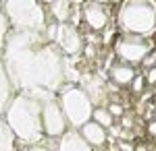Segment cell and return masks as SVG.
Returning a JSON list of instances; mask_svg holds the SVG:
<instances>
[{
  "label": "cell",
  "instance_id": "cell-1",
  "mask_svg": "<svg viewBox=\"0 0 156 151\" xmlns=\"http://www.w3.org/2000/svg\"><path fill=\"white\" fill-rule=\"evenodd\" d=\"M0 56L17 91L48 89L58 93L67 83V56L46 29H11Z\"/></svg>",
  "mask_w": 156,
  "mask_h": 151
},
{
  "label": "cell",
  "instance_id": "cell-2",
  "mask_svg": "<svg viewBox=\"0 0 156 151\" xmlns=\"http://www.w3.org/2000/svg\"><path fill=\"white\" fill-rule=\"evenodd\" d=\"M2 118L15 133L19 145L58 139L62 133L69 130V122L58 102V93L48 89L17 91Z\"/></svg>",
  "mask_w": 156,
  "mask_h": 151
},
{
  "label": "cell",
  "instance_id": "cell-3",
  "mask_svg": "<svg viewBox=\"0 0 156 151\" xmlns=\"http://www.w3.org/2000/svg\"><path fill=\"white\" fill-rule=\"evenodd\" d=\"M117 25L125 33L152 35L156 31V2L154 0H123L117 11Z\"/></svg>",
  "mask_w": 156,
  "mask_h": 151
},
{
  "label": "cell",
  "instance_id": "cell-4",
  "mask_svg": "<svg viewBox=\"0 0 156 151\" xmlns=\"http://www.w3.org/2000/svg\"><path fill=\"white\" fill-rule=\"evenodd\" d=\"M2 8L9 17L11 29L44 31L48 27L46 11L40 0H2Z\"/></svg>",
  "mask_w": 156,
  "mask_h": 151
},
{
  "label": "cell",
  "instance_id": "cell-5",
  "mask_svg": "<svg viewBox=\"0 0 156 151\" xmlns=\"http://www.w3.org/2000/svg\"><path fill=\"white\" fill-rule=\"evenodd\" d=\"M58 102H60L62 112H65V118L69 122V128L79 130L87 120H92V114H94L96 106L92 104V99L85 93L83 87H75V85L62 87L58 93Z\"/></svg>",
  "mask_w": 156,
  "mask_h": 151
},
{
  "label": "cell",
  "instance_id": "cell-6",
  "mask_svg": "<svg viewBox=\"0 0 156 151\" xmlns=\"http://www.w3.org/2000/svg\"><path fill=\"white\" fill-rule=\"evenodd\" d=\"M46 31H48V35L54 39V44L60 48V52H62L67 58L81 52L83 39H81V35H79L77 25H73V23H56V21H54L52 25L46 27Z\"/></svg>",
  "mask_w": 156,
  "mask_h": 151
},
{
  "label": "cell",
  "instance_id": "cell-7",
  "mask_svg": "<svg viewBox=\"0 0 156 151\" xmlns=\"http://www.w3.org/2000/svg\"><path fill=\"white\" fill-rule=\"evenodd\" d=\"M148 52H150V44H148V39L144 35L123 33L115 44V54L119 56V60L129 62V64L144 62Z\"/></svg>",
  "mask_w": 156,
  "mask_h": 151
},
{
  "label": "cell",
  "instance_id": "cell-8",
  "mask_svg": "<svg viewBox=\"0 0 156 151\" xmlns=\"http://www.w3.org/2000/svg\"><path fill=\"white\" fill-rule=\"evenodd\" d=\"M81 17L94 31H102L110 21V11H108L106 4H100V2H94V0H85L81 4Z\"/></svg>",
  "mask_w": 156,
  "mask_h": 151
},
{
  "label": "cell",
  "instance_id": "cell-9",
  "mask_svg": "<svg viewBox=\"0 0 156 151\" xmlns=\"http://www.w3.org/2000/svg\"><path fill=\"white\" fill-rule=\"evenodd\" d=\"M56 151H94V147L81 137L77 128H69L56 139Z\"/></svg>",
  "mask_w": 156,
  "mask_h": 151
},
{
  "label": "cell",
  "instance_id": "cell-10",
  "mask_svg": "<svg viewBox=\"0 0 156 151\" xmlns=\"http://www.w3.org/2000/svg\"><path fill=\"white\" fill-rule=\"evenodd\" d=\"M79 133H81V137H83L94 149H100V147H104L108 141V133L106 128L102 126V124H98L96 120H87L83 126L79 128Z\"/></svg>",
  "mask_w": 156,
  "mask_h": 151
},
{
  "label": "cell",
  "instance_id": "cell-11",
  "mask_svg": "<svg viewBox=\"0 0 156 151\" xmlns=\"http://www.w3.org/2000/svg\"><path fill=\"white\" fill-rule=\"evenodd\" d=\"M15 85H12L11 77H9V72L4 69V62H2V56H0V116H4V112H6V108L11 104V99L15 97Z\"/></svg>",
  "mask_w": 156,
  "mask_h": 151
},
{
  "label": "cell",
  "instance_id": "cell-12",
  "mask_svg": "<svg viewBox=\"0 0 156 151\" xmlns=\"http://www.w3.org/2000/svg\"><path fill=\"white\" fill-rule=\"evenodd\" d=\"M108 75H110V79L117 83V85H131V81L135 79L137 72L133 69V64L119 60V62H115V64L108 69Z\"/></svg>",
  "mask_w": 156,
  "mask_h": 151
},
{
  "label": "cell",
  "instance_id": "cell-13",
  "mask_svg": "<svg viewBox=\"0 0 156 151\" xmlns=\"http://www.w3.org/2000/svg\"><path fill=\"white\" fill-rule=\"evenodd\" d=\"M73 6L71 0H54L50 2V15L56 23H73Z\"/></svg>",
  "mask_w": 156,
  "mask_h": 151
},
{
  "label": "cell",
  "instance_id": "cell-14",
  "mask_svg": "<svg viewBox=\"0 0 156 151\" xmlns=\"http://www.w3.org/2000/svg\"><path fill=\"white\" fill-rule=\"evenodd\" d=\"M83 89H85V93L90 95L92 104L96 106V108L106 99V83H102L100 79H96V77L85 79L83 81Z\"/></svg>",
  "mask_w": 156,
  "mask_h": 151
},
{
  "label": "cell",
  "instance_id": "cell-15",
  "mask_svg": "<svg viewBox=\"0 0 156 151\" xmlns=\"http://www.w3.org/2000/svg\"><path fill=\"white\" fill-rule=\"evenodd\" d=\"M0 151H19V141L2 116H0Z\"/></svg>",
  "mask_w": 156,
  "mask_h": 151
},
{
  "label": "cell",
  "instance_id": "cell-16",
  "mask_svg": "<svg viewBox=\"0 0 156 151\" xmlns=\"http://www.w3.org/2000/svg\"><path fill=\"white\" fill-rule=\"evenodd\" d=\"M19 151H56V139H44L40 143L19 145Z\"/></svg>",
  "mask_w": 156,
  "mask_h": 151
},
{
  "label": "cell",
  "instance_id": "cell-17",
  "mask_svg": "<svg viewBox=\"0 0 156 151\" xmlns=\"http://www.w3.org/2000/svg\"><path fill=\"white\" fill-rule=\"evenodd\" d=\"M112 114L108 112L106 108H102V106H98V108H94V114H92V120H96L98 124H102V126L108 130V126H112Z\"/></svg>",
  "mask_w": 156,
  "mask_h": 151
},
{
  "label": "cell",
  "instance_id": "cell-18",
  "mask_svg": "<svg viewBox=\"0 0 156 151\" xmlns=\"http://www.w3.org/2000/svg\"><path fill=\"white\" fill-rule=\"evenodd\" d=\"M11 31V23H9V17L2 8V0H0V54L4 50V44H6V35Z\"/></svg>",
  "mask_w": 156,
  "mask_h": 151
},
{
  "label": "cell",
  "instance_id": "cell-19",
  "mask_svg": "<svg viewBox=\"0 0 156 151\" xmlns=\"http://www.w3.org/2000/svg\"><path fill=\"white\" fill-rule=\"evenodd\" d=\"M144 83H146V79L142 77V75H135V79L131 81V89H133L135 93H140L142 89H144Z\"/></svg>",
  "mask_w": 156,
  "mask_h": 151
},
{
  "label": "cell",
  "instance_id": "cell-20",
  "mask_svg": "<svg viewBox=\"0 0 156 151\" xmlns=\"http://www.w3.org/2000/svg\"><path fill=\"white\" fill-rule=\"evenodd\" d=\"M106 110L110 112V114H112V116H121V114H123V108H121L119 104H108Z\"/></svg>",
  "mask_w": 156,
  "mask_h": 151
},
{
  "label": "cell",
  "instance_id": "cell-21",
  "mask_svg": "<svg viewBox=\"0 0 156 151\" xmlns=\"http://www.w3.org/2000/svg\"><path fill=\"white\" fill-rule=\"evenodd\" d=\"M148 83H152V85L156 83V66L150 70V72H148Z\"/></svg>",
  "mask_w": 156,
  "mask_h": 151
},
{
  "label": "cell",
  "instance_id": "cell-22",
  "mask_svg": "<svg viewBox=\"0 0 156 151\" xmlns=\"http://www.w3.org/2000/svg\"><path fill=\"white\" fill-rule=\"evenodd\" d=\"M148 133H150L152 137H156V120H154V122H150V124H148Z\"/></svg>",
  "mask_w": 156,
  "mask_h": 151
},
{
  "label": "cell",
  "instance_id": "cell-23",
  "mask_svg": "<svg viewBox=\"0 0 156 151\" xmlns=\"http://www.w3.org/2000/svg\"><path fill=\"white\" fill-rule=\"evenodd\" d=\"M121 151H133V147L129 143H121Z\"/></svg>",
  "mask_w": 156,
  "mask_h": 151
},
{
  "label": "cell",
  "instance_id": "cell-24",
  "mask_svg": "<svg viewBox=\"0 0 156 151\" xmlns=\"http://www.w3.org/2000/svg\"><path fill=\"white\" fill-rule=\"evenodd\" d=\"M71 2H73V4H75V6H77V4H83L85 0H71Z\"/></svg>",
  "mask_w": 156,
  "mask_h": 151
},
{
  "label": "cell",
  "instance_id": "cell-25",
  "mask_svg": "<svg viewBox=\"0 0 156 151\" xmlns=\"http://www.w3.org/2000/svg\"><path fill=\"white\" fill-rule=\"evenodd\" d=\"M94 2H100V4H110V0H94Z\"/></svg>",
  "mask_w": 156,
  "mask_h": 151
},
{
  "label": "cell",
  "instance_id": "cell-26",
  "mask_svg": "<svg viewBox=\"0 0 156 151\" xmlns=\"http://www.w3.org/2000/svg\"><path fill=\"white\" fill-rule=\"evenodd\" d=\"M42 4H50V2H54V0H40Z\"/></svg>",
  "mask_w": 156,
  "mask_h": 151
},
{
  "label": "cell",
  "instance_id": "cell-27",
  "mask_svg": "<svg viewBox=\"0 0 156 151\" xmlns=\"http://www.w3.org/2000/svg\"><path fill=\"white\" fill-rule=\"evenodd\" d=\"M137 151H148V149H146L144 145H140V147H137Z\"/></svg>",
  "mask_w": 156,
  "mask_h": 151
}]
</instances>
